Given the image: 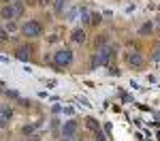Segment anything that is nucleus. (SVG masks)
Masks as SVG:
<instances>
[{
    "instance_id": "1",
    "label": "nucleus",
    "mask_w": 160,
    "mask_h": 141,
    "mask_svg": "<svg viewBox=\"0 0 160 141\" xmlns=\"http://www.w3.org/2000/svg\"><path fill=\"white\" fill-rule=\"evenodd\" d=\"M22 34H24L26 38H38L43 34V26L38 24L37 19H30V22H26V24L22 26Z\"/></svg>"
},
{
    "instance_id": "2",
    "label": "nucleus",
    "mask_w": 160,
    "mask_h": 141,
    "mask_svg": "<svg viewBox=\"0 0 160 141\" xmlns=\"http://www.w3.org/2000/svg\"><path fill=\"white\" fill-rule=\"evenodd\" d=\"M73 62V51L71 49H58L53 53V66L56 68H64Z\"/></svg>"
},
{
    "instance_id": "3",
    "label": "nucleus",
    "mask_w": 160,
    "mask_h": 141,
    "mask_svg": "<svg viewBox=\"0 0 160 141\" xmlns=\"http://www.w3.org/2000/svg\"><path fill=\"white\" fill-rule=\"evenodd\" d=\"M113 56H115V53H113V49H105V47H102V49L96 53V58H98V64H100V66H107Z\"/></svg>"
},
{
    "instance_id": "4",
    "label": "nucleus",
    "mask_w": 160,
    "mask_h": 141,
    "mask_svg": "<svg viewBox=\"0 0 160 141\" xmlns=\"http://www.w3.org/2000/svg\"><path fill=\"white\" fill-rule=\"evenodd\" d=\"M0 19H4V22L15 19V7H13V4H4V7L0 9Z\"/></svg>"
},
{
    "instance_id": "5",
    "label": "nucleus",
    "mask_w": 160,
    "mask_h": 141,
    "mask_svg": "<svg viewBox=\"0 0 160 141\" xmlns=\"http://www.w3.org/2000/svg\"><path fill=\"white\" fill-rule=\"evenodd\" d=\"M15 58L22 60V62H30V58H32V49H30V47H17V49H15Z\"/></svg>"
},
{
    "instance_id": "6",
    "label": "nucleus",
    "mask_w": 160,
    "mask_h": 141,
    "mask_svg": "<svg viewBox=\"0 0 160 141\" xmlns=\"http://www.w3.org/2000/svg\"><path fill=\"white\" fill-rule=\"evenodd\" d=\"M126 60H128V64H130L132 68H137V66H143V56H141V53H137V51L126 53Z\"/></svg>"
},
{
    "instance_id": "7",
    "label": "nucleus",
    "mask_w": 160,
    "mask_h": 141,
    "mask_svg": "<svg viewBox=\"0 0 160 141\" xmlns=\"http://www.w3.org/2000/svg\"><path fill=\"white\" fill-rule=\"evenodd\" d=\"M75 133H77V122H64V126H62V137H75Z\"/></svg>"
},
{
    "instance_id": "8",
    "label": "nucleus",
    "mask_w": 160,
    "mask_h": 141,
    "mask_svg": "<svg viewBox=\"0 0 160 141\" xmlns=\"http://www.w3.org/2000/svg\"><path fill=\"white\" fill-rule=\"evenodd\" d=\"M86 126L90 128L92 133H98V130H100V124H98L96 118H86Z\"/></svg>"
},
{
    "instance_id": "9",
    "label": "nucleus",
    "mask_w": 160,
    "mask_h": 141,
    "mask_svg": "<svg viewBox=\"0 0 160 141\" xmlns=\"http://www.w3.org/2000/svg\"><path fill=\"white\" fill-rule=\"evenodd\" d=\"M73 41L75 43H86V30L83 28H77L73 32Z\"/></svg>"
},
{
    "instance_id": "10",
    "label": "nucleus",
    "mask_w": 160,
    "mask_h": 141,
    "mask_svg": "<svg viewBox=\"0 0 160 141\" xmlns=\"http://www.w3.org/2000/svg\"><path fill=\"white\" fill-rule=\"evenodd\" d=\"M152 32H154V26L149 24V22H148V24H143L141 28H139V34H141V37H149Z\"/></svg>"
},
{
    "instance_id": "11",
    "label": "nucleus",
    "mask_w": 160,
    "mask_h": 141,
    "mask_svg": "<svg viewBox=\"0 0 160 141\" xmlns=\"http://www.w3.org/2000/svg\"><path fill=\"white\" fill-rule=\"evenodd\" d=\"M0 118H4L7 122H9V120L13 118V111L9 109V107H7V105H0Z\"/></svg>"
},
{
    "instance_id": "12",
    "label": "nucleus",
    "mask_w": 160,
    "mask_h": 141,
    "mask_svg": "<svg viewBox=\"0 0 160 141\" xmlns=\"http://www.w3.org/2000/svg\"><path fill=\"white\" fill-rule=\"evenodd\" d=\"M64 4H66V0H53V11L62 13L64 11Z\"/></svg>"
},
{
    "instance_id": "13",
    "label": "nucleus",
    "mask_w": 160,
    "mask_h": 141,
    "mask_svg": "<svg viewBox=\"0 0 160 141\" xmlns=\"http://www.w3.org/2000/svg\"><path fill=\"white\" fill-rule=\"evenodd\" d=\"M81 22H83V24H92V15H90V13L88 11H81Z\"/></svg>"
},
{
    "instance_id": "14",
    "label": "nucleus",
    "mask_w": 160,
    "mask_h": 141,
    "mask_svg": "<svg viewBox=\"0 0 160 141\" xmlns=\"http://www.w3.org/2000/svg\"><path fill=\"white\" fill-rule=\"evenodd\" d=\"M75 17H77V9H75V7H71V9H68V13H66V19H68V22H75Z\"/></svg>"
},
{
    "instance_id": "15",
    "label": "nucleus",
    "mask_w": 160,
    "mask_h": 141,
    "mask_svg": "<svg viewBox=\"0 0 160 141\" xmlns=\"http://www.w3.org/2000/svg\"><path fill=\"white\" fill-rule=\"evenodd\" d=\"M100 64H98V58H96V53L92 56V60H90V71H96Z\"/></svg>"
},
{
    "instance_id": "16",
    "label": "nucleus",
    "mask_w": 160,
    "mask_h": 141,
    "mask_svg": "<svg viewBox=\"0 0 160 141\" xmlns=\"http://www.w3.org/2000/svg\"><path fill=\"white\" fill-rule=\"evenodd\" d=\"M34 128H37V124H26V126L22 128V133H24V135H30V133H34Z\"/></svg>"
},
{
    "instance_id": "17",
    "label": "nucleus",
    "mask_w": 160,
    "mask_h": 141,
    "mask_svg": "<svg viewBox=\"0 0 160 141\" xmlns=\"http://www.w3.org/2000/svg\"><path fill=\"white\" fill-rule=\"evenodd\" d=\"M4 30H7V32H15V30H17V26H15V22H7V26H4Z\"/></svg>"
},
{
    "instance_id": "18",
    "label": "nucleus",
    "mask_w": 160,
    "mask_h": 141,
    "mask_svg": "<svg viewBox=\"0 0 160 141\" xmlns=\"http://www.w3.org/2000/svg\"><path fill=\"white\" fill-rule=\"evenodd\" d=\"M7 41H9V32L4 28H0V43H7Z\"/></svg>"
},
{
    "instance_id": "19",
    "label": "nucleus",
    "mask_w": 160,
    "mask_h": 141,
    "mask_svg": "<svg viewBox=\"0 0 160 141\" xmlns=\"http://www.w3.org/2000/svg\"><path fill=\"white\" fill-rule=\"evenodd\" d=\"M100 19H102V17H100V13H94V15H92V24H94V26H98Z\"/></svg>"
},
{
    "instance_id": "20",
    "label": "nucleus",
    "mask_w": 160,
    "mask_h": 141,
    "mask_svg": "<svg viewBox=\"0 0 160 141\" xmlns=\"http://www.w3.org/2000/svg\"><path fill=\"white\" fill-rule=\"evenodd\" d=\"M107 43V38H105V34H98V38H96V47H100V45H105Z\"/></svg>"
},
{
    "instance_id": "21",
    "label": "nucleus",
    "mask_w": 160,
    "mask_h": 141,
    "mask_svg": "<svg viewBox=\"0 0 160 141\" xmlns=\"http://www.w3.org/2000/svg\"><path fill=\"white\" fill-rule=\"evenodd\" d=\"M7 94H9V96H11V98H19V94H17V92H13V90H9V92H7Z\"/></svg>"
},
{
    "instance_id": "22",
    "label": "nucleus",
    "mask_w": 160,
    "mask_h": 141,
    "mask_svg": "<svg viewBox=\"0 0 160 141\" xmlns=\"http://www.w3.org/2000/svg\"><path fill=\"white\" fill-rule=\"evenodd\" d=\"M96 141H105V135H102L100 130H98V133H96Z\"/></svg>"
},
{
    "instance_id": "23",
    "label": "nucleus",
    "mask_w": 160,
    "mask_h": 141,
    "mask_svg": "<svg viewBox=\"0 0 160 141\" xmlns=\"http://www.w3.org/2000/svg\"><path fill=\"white\" fill-rule=\"evenodd\" d=\"M51 0H37V4H41V7H45V4H49Z\"/></svg>"
},
{
    "instance_id": "24",
    "label": "nucleus",
    "mask_w": 160,
    "mask_h": 141,
    "mask_svg": "<svg viewBox=\"0 0 160 141\" xmlns=\"http://www.w3.org/2000/svg\"><path fill=\"white\" fill-rule=\"evenodd\" d=\"M7 126V120H4V118H0V128H4Z\"/></svg>"
},
{
    "instance_id": "25",
    "label": "nucleus",
    "mask_w": 160,
    "mask_h": 141,
    "mask_svg": "<svg viewBox=\"0 0 160 141\" xmlns=\"http://www.w3.org/2000/svg\"><path fill=\"white\" fill-rule=\"evenodd\" d=\"M34 2H37V0H26V4H28V7H32Z\"/></svg>"
},
{
    "instance_id": "26",
    "label": "nucleus",
    "mask_w": 160,
    "mask_h": 141,
    "mask_svg": "<svg viewBox=\"0 0 160 141\" xmlns=\"http://www.w3.org/2000/svg\"><path fill=\"white\" fill-rule=\"evenodd\" d=\"M60 141H73V137H62Z\"/></svg>"
},
{
    "instance_id": "27",
    "label": "nucleus",
    "mask_w": 160,
    "mask_h": 141,
    "mask_svg": "<svg viewBox=\"0 0 160 141\" xmlns=\"http://www.w3.org/2000/svg\"><path fill=\"white\" fill-rule=\"evenodd\" d=\"M28 141H38V137H28Z\"/></svg>"
},
{
    "instance_id": "28",
    "label": "nucleus",
    "mask_w": 160,
    "mask_h": 141,
    "mask_svg": "<svg viewBox=\"0 0 160 141\" xmlns=\"http://www.w3.org/2000/svg\"><path fill=\"white\" fill-rule=\"evenodd\" d=\"M13 2H22V0H13Z\"/></svg>"
},
{
    "instance_id": "29",
    "label": "nucleus",
    "mask_w": 160,
    "mask_h": 141,
    "mask_svg": "<svg viewBox=\"0 0 160 141\" xmlns=\"http://www.w3.org/2000/svg\"><path fill=\"white\" fill-rule=\"evenodd\" d=\"M4 2H11V0H4Z\"/></svg>"
},
{
    "instance_id": "30",
    "label": "nucleus",
    "mask_w": 160,
    "mask_h": 141,
    "mask_svg": "<svg viewBox=\"0 0 160 141\" xmlns=\"http://www.w3.org/2000/svg\"><path fill=\"white\" fill-rule=\"evenodd\" d=\"M158 26H160V19H158Z\"/></svg>"
}]
</instances>
